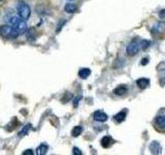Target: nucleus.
<instances>
[{"mask_svg": "<svg viewBox=\"0 0 165 155\" xmlns=\"http://www.w3.org/2000/svg\"><path fill=\"white\" fill-rule=\"evenodd\" d=\"M8 23L10 24L11 27H14L19 33H25L28 30V25L25 20H23L19 16H11L8 19Z\"/></svg>", "mask_w": 165, "mask_h": 155, "instance_id": "f257e3e1", "label": "nucleus"}, {"mask_svg": "<svg viewBox=\"0 0 165 155\" xmlns=\"http://www.w3.org/2000/svg\"><path fill=\"white\" fill-rule=\"evenodd\" d=\"M0 35L7 39H16L18 38L20 33L14 27H11V26L2 25L0 26Z\"/></svg>", "mask_w": 165, "mask_h": 155, "instance_id": "f03ea898", "label": "nucleus"}, {"mask_svg": "<svg viewBox=\"0 0 165 155\" xmlns=\"http://www.w3.org/2000/svg\"><path fill=\"white\" fill-rule=\"evenodd\" d=\"M17 10H18L19 17L23 19V20H28L31 15V9L30 6L24 1H18L17 3Z\"/></svg>", "mask_w": 165, "mask_h": 155, "instance_id": "7ed1b4c3", "label": "nucleus"}, {"mask_svg": "<svg viewBox=\"0 0 165 155\" xmlns=\"http://www.w3.org/2000/svg\"><path fill=\"white\" fill-rule=\"evenodd\" d=\"M139 49H140V41H138L137 39H133L128 45V47L126 49V52L129 56H134V55H136L138 53Z\"/></svg>", "mask_w": 165, "mask_h": 155, "instance_id": "20e7f679", "label": "nucleus"}, {"mask_svg": "<svg viewBox=\"0 0 165 155\" xmlns=\"http://www.w3.org/2000/svg\"><path fill=\"white\" fill-rule=\"evenodd\" d=\"M107 118H109V116L102 111H97L94 113V120L98 121V122H105Z\"/></svg>", "mask_w": 165, "mask_h": 155, "instance_id": "39448f33", "label": "nucleus"}, {"mask_svg": "<svg viewBox=\"0 0 165 155\" xmlns=\"http://www.w3.org/2000/svg\"><path fill=\"white\" fill-rule=\"evenodd\" d=\"M150 150H151V152L153 153V154H160L162 148H161L160 144H159L158 142L154 141V142H152L151 145H150Z\"/></svg>", "mask_w": 165, "mask_h": 155, "instance_id": "423d86ee", "label": "nucleus"}, {"mask_svg": "<svg viewBox=\"0 0 165 155\" xmlns=\"http://www.w3.org/2000/svg\"><path fill=\"white\" fill-rule=\"evenodd\" d=\"M156 126L161 130H165V116H158L155 120Z\"/></svg>", "mask_w": 165, "mask_h": 155, "instance_id": "0eeeda50", "label": "nucleus"}, {"mask_svg": "<svg viewBox=\"0 0 165 155\" xmlns=\"http://www.w3.org/2000/svg\"><path fill=\"white\" fill-rule=\"evenodd\" d=\"M136 84H137V86L139 87L140 89H146L150 85V80L149 79H146V78H141V79H138L136 81Z\"/></svg>", "mask_w": 165, "mask_h": 155, "instance_id": "6e6552de", "label": "nucleus"}, {"mask_svg": "<svg viewBox=\"0 0 165 155\" xmlns=\"http://www.w3.org/2000/svg\"><path fill=\"white\" fill-rule=\"evenodd\" d=\"M113 143V139H111V137H109V135H105V137H103L101 140V146L103 147V148H109V147L111 146Z\"/></svg>", "mask_w": 165, "mask_h": 155, "instance_id": "1a4fd4ad", "label": "nucleus"}, {"mask_svg": "<svg viewBox=\"0 0 165 155\" xmlns=\"http://www.w3.org/2000/svg\"><path fill=\"white\" fill-rule=\"evenodd\" d=\"M64 10L67 14H74V13L77 12V6L73 3H67L64 7Z\"/></svg>", "mask_w": 165, "mask_h": 155, "instance_id": "9d476101", "label": "nucleus"}, {"mask_svg": "<svg viewBox=\"0 0 165 155\" xmlns=\"http://www.w3.org/2000/svg\"><path fill=\"white\" fill-rule=\"evenodd\" d=\"M165 30V22H160L157 25L154 26V28L152 29V31L154 33H161Z\"/></svg>", "mask_w": 165, "mask_h": 155, "instance_id": "9b49d317", "label": "nucleus"}, {"mask_svg": "<svg viewBox=\"0 0 165 155\" xmlns=\"http://www.w3.org/2000/svg\"><path fill=\"white\" fill-rule=\"evenodd\" d=\"M125 118H126V111L119 112L117 115H115V117H113L115 121H116V122H118V123H121V122H123V121L125 120Z\"/></svg>", "mask_w": 165, "mask_h": 155, "instance_id": "f8f14e48", "label": "nucleus"}, {"mask_svg": "<svg viewBox=\"0 0 165 155\" xmlns=\"http://www.w3.org/2000/svg\"><path fill=\"white\" fill-rule=\"evenodd\" d=\"M127 92H128V89H127L126 87L124 86H120V87H118V88H116L115 90H113V93L116 94V95H124V94H126Z\"/></svg>", "mask_w": 165, "mask_h": 155, "instance_id": "ddd939ff", "label": "nucleus"}, {"mask_svg": "<svg viewBox=\"0 0 165 155\" xmlns=\"http://www.w3.org/2000/svg\"><path fill=\"white\" fill-rule=\"evenodd\" d=\"M90 75H91V71L89 68H81L79 69V77L81 78V79H84V80L87 79Z\"/></svg>", "mask_w": 165, "mask_h": 155, "instance_id": "4468645a", "label": "nucleus"}, {"mask_svg": "<svg viewBox=\"0 0 165 155\" xmlns=\"http://www.w3.org/2000/svg\"><path fill=\"white\" fill-rule=\"evenodd\" d=\"M48 150H49V147L47 146V145H45V144H41L40 146L37 148L36 153L38 155H45V154H47Z\"/></svg>", "mask_w": 165, "mask_h": 155, "instance_id": "2eb2a0df", "label": "nucleus"}, {"mask_svg": "<svg viewBox=\"0 0 165 155\" xmlns=\"http://www.w3.org/2000/svg\"><path fill=\"white\" fill-rule=\"evenodd\" d=\"M81 132H83V127H81V125H77V126H74V127H73L72 131H71V135H72L74 138H77L81 135Z\"/></svg>", "mask_w": 165, "mask_h": 155, "instance_id": "dca6fc26", "label": "nucleus"}, {"mask_svg": "<svg viewBox=\"0 0 165 155\" xmlns=\"http://www.w3.org/2000/svg\"><path fill=\"white\" fill-rule=\"evenodd\" d=\"M31 124H27V125H25L24 127H23V129L21 130L20 132H19V137H24V135H26L29 132V130L31 129Z\"/></svg>", "mask_w": 165, "mask_h": 155, "instance_id": "f3484780", "label": "nucleus"}, {"mask_svg": "<svg viewBox=\"0 0 165 155\" xmlns=\"http://www.w3.org/2000/svg\"><path fill=\"white\" fill-rule=\"evenodd\" d=\"M28 40L29 41H34L36 38V33H35V30L34 29H30L28 32V36H27Z\"/></svg>", "mask_w": 165, "mask_h": 155, "instance_id": "a211bd4d", "label": "nucleus"}, {"mask_svg": "<svg viewBox=\"0 0 165 155\" xmlns=\"http://www.w3.org/2000/svg\"><path fill=\"white\" fill-rule=\"evenodd\" d=\"M150 46H151V41L147 40V39H143L140 41V49L141 50H147Z\"/></svg>", "mask_w": 165, "mask_h": 155, "instance_id": "6ab92c4d", "label": "nucleus"}, {"mask_svg": "<svg viewBox=\"0 0 165 155\" xmlns=\"http://www.w3.org/2000/svg\"><path fill=\"white\" fill-rule=\"evenodd\" d=\"M73 154L74 155H81L83 154V153H81V151L79 150V148H77V147H74V148H73Z\"/></svg>", "mask_w": 165, "mask_h": 155, "instance_id": "aec40b11", "label": "nucleus"}, {"mask_svg": "<svg viewBox=\"0 0 165 155\" xmlns=\"http://www.w3.org/2000/svg\"><path fill=\"white\" fill-rule=\"evenodd\" d=\"M79 101H81V97H77L74 101H73V105H74V108H77V105H79Z\"/></svg>", "mask_w": 165, "mask_h": 155, "instance_id": "412c9836", "label": "nucleus"}, {"mask_svg": "<svg viewBox=\"0 0 165 155\" xmlns=\"http://www.w3.org/2000/svg\"><path fill=\"white\" fill-rule=\"evenodd\" d=\"M32 154H33V152H32L31 149H28V150H26V151L23 152V155H32Z\"/></svg>", "mask_w": 165, "mask_h": 155, "instance_id": "4be33fe9", "label": "nucleus"}, {"mask_svg": "<svg viewBox=\"0 0 165 155\" xmlns=\"http://www.w3.org/2000/svg\"><path fill=\"white\" fill-rule=\"evenodd\" d=\"M148 62H149V59H148V58H143V61H141V65H146Z\"/></svg>", "mask_w": 165, "mask_h": 155, "instance_id": "5701e85b", "label": "nucleus"}, {"mask_svg": "<svg viewBox=\"0 0 165 155\" xmlns=\"http://www.w3.org/2000/svg\"><path fill=\"white\" fill-rule=\"evenodd\" d=\"M159 16H160V18H163V17H165V9H162L160 12V14H159Z\"/></svg>", "mask_w": 165, "mask_h": 155, "instance_id": "b1692460", "label": "nucleus"}, {"mask_svg": "<svg viewBox=\"0 0 165 155\" xmlns=\"http://www.w3.org/2000/svg\"><path fill=\"white\" fill-rule=\"evenodd\" d=\"M1 1H2V0H0V2H1Z\"/></svg>", "mask_w": 165, "mask_h": 155, "instance_id": "393cba45", "label": "nucleus"}, {"mask_svg": "<svg viewBox=\"0 0 165 155\" xmlns=\"http://www.w3.org/2000/svg\"><path fill=\"white\" fill-rule=\"evenodd\" d=\"M69 1H72V0H69Z\"/></svg>", "mask_w": 165, "mask_h": 155, "instance_id": "a878e982", "label": "nucleus"}]
</instances>
